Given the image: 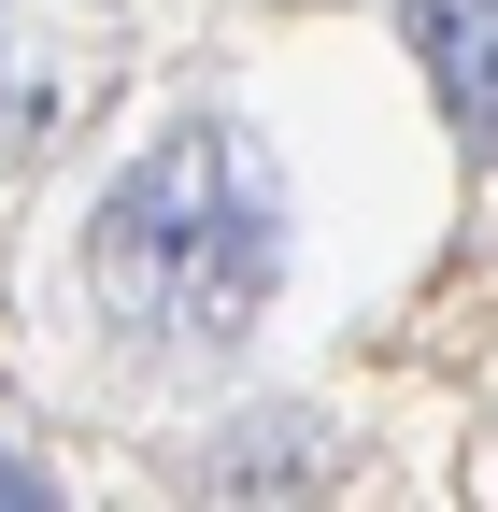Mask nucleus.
Instances as JSON below:
<instances>
[{
  "label": "nucleus",
  "mask_w": 498,
  "mask_h": 512,
  "mask_svg": "<svg viewBox=\"0 0 498 512\" xmlns=\"http://www.w3.org/2000/svg\"><path fill=\"white\" fill-rule=\"evenodd\" d=\"M86 285H100V313L129 342H171V356L185 342H242L271 313V285H285V171H271V143L228 128V114L171 128L100 200Z\"/></svg>",
  "instance_id": "nucleus-1"
},
{
  "label": "nucleus",
  "mask_w": 498,
  "mask_h": 512,
  "mask_svg": "<svg viewBox=\"0 0 498 512\" xmlns=\"http://www.w3.org/2000/svg\"><path fill=\"white\" fill-rule=\"evenodd\" d=\"M413 57L456 114V143L498 157V0H413Z\"/></svg>",
  "instance_id": "nucleus-2"
},
{
  "label": "nucleus",
  "mask_w": 498,
  "mask_h": 512,
  "mask_svg": "<svg viewBox=\"0 0 498 512\" xmlns=\"http://www.w3.org/2000/svg\"><path fill=\"white\" fill-rule=\"evenodd\" d=\"M200 484H214V498H299V484H314V427H242V441H214Z\"/></svg>",
  "instance_id": "nucleus-3"
},
{
  "label": "nucleus",
  "mask_w": 498,
  "mask_h": 512,
  "mask_svg": "<svg viewBox=\"0 0 498 512\" xmlns=\"http://www.w3.org/2000/svg\"><path fill=\"white\" fill-rule=\"evenodd\" d=\"M86 72H100V57H72V72H57V57H43V72H15V29H0V171H15L43 128H57V100H72Z\"/></svg>",
  "instance_id": "nucleus-4"
},
{
  "label": "nucleus",
  "mask_w": 498,
  "mask_h": 512,
  "mask_svg": "<svg viewBox=\"0 0 498 512\" xmlns=\"http://www.w3.org/2000/svg\"><path fill=\"white\" fill-rule=\"evenodd\" d=\"M29 498H43V470H29V456H0V512H29Z\"/></svg>",
  "instance_id": "nucleus-5"
}]
</instances>
